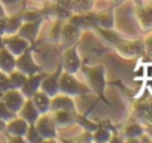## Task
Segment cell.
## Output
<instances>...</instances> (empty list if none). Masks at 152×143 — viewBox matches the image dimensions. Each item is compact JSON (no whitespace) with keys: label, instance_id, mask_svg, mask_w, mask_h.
<instances>
[{"label":"cell","instance_id":"4316f807","mask_svg":"<svg viewBox=\"0 0 152 143\" xmlns=\"http://www.w3.org/2000/svg\"><path fill=\"white\" fill-rule=\"evenodd\" d=\"M110 137H112V131L107 130V128H104V127H97V128L91 133L93 142H97V143L110 142Z\"/></svg>","mask_w":152,"mask_h":143},{"label":"cell","instance_id":"603a6c76","mask_svg":"<svg viewBox=\"0 0 152 143\" xmlns=\"http://www.w3.org/2000/svg\"><path fill=\"white\" fill-rule=\"evenodd\" d=\"M63 23H64V20L54 18V21H52V24H51V28H49V31H48V34H46V40H48L49 43H58V45H60Z\"/></svg>","mask_w":152,"mask_h":143},{"label":"cell","instance_id":"2e32d148","mask_svg":"<svg viewBox=\"0 0 152 143\" xmlns=\"http://www.w3.org/2000/svg\"><path fill=\"white\" fill-rule=\"evenodd\" d=\"M51 116L54 119V124L57 128H67L70 125H75L76 112L72 110H52Z\"/></svg>","mask_w":152,"mask_h":143},{"label":"cell","instance_id":"ac0fdd59","mask_svg":"<svg viewBox=\"0 0 152 143\" xmlns=\"http://www.w3.org/2000/svg\"><path fill=\"white\" fill-rule=\"evenodd\" d=\"M17 66V57L3 45H0V70L5 73H11L12 70H15Z\"/></svg>","mask_w":152,"mask_h":143},{"label":"cell","instance_id":"f546056e","mask_svg":"<svg viewBox=\"0 0 152 143\" xmlns=\"http://www.w3.org/2000/svg\"><path fill=\"white\" fill-rule=\"evenodd\" d=\"M14 116H17L14 112H11L9 110V107L5 104V101L2 100V97H0V119H3V121H9V119H12Z\"/></svg>","mask_w":152,"mask_h":143},{"label":"cell","instance_id":"8fae6325","mask_svg":"<svg viewBox=\"0 0 152 143\" xmlns=\"http://www.w3.org/2000/svg\"><path fill=\"white\" fill-rule=\"evenodd\" d=\"M45 75H46V72H37V73H34V75H28L27 76L26 82L20 88V91L23 93V96L26 98H30L36 91L40 90V84H42Z\"/></svg>","mask_w":152,"mask_h":143},{"label":"cell","instance_id":"30bf717a","mask_svg":"<svg viewBox=\"0 0 152 143\" xmlns=\"http://www.w3.org/2000/svg\"><path fill=\"white\" fill-rule=\"evenodd\" d=\"M2 100L5 101V104L9 107L11 112H14L15 115L20 112V109L23 107L24 101H26V97L23 96V93L17 88H9L6 90L3 94H2Z\"/></svg>","mask_w":152,"mask_h":143},{"label":"cell","instance_id":"ffe728a7","mask_svg":"<svg viewBox=\"0 0 152 143\" xmlns=\"http://www.w3.org/2000/svg\"><path fill=\"white\" fill-rule=\"evenodd\" d=\"M31 101L33 104L36 106V109L39 110V113H48L51 112V96H48L46 93H43L42 90L36 91L31 97Z\"/></svg>","mask_w":152,"mask_h":143},{"label":"cell","instance_id":"8d00e7d4","mask_svg":"<svg viewBox=\"0 0 152 143\" xmlns=\"http://www.w3.org/2000/svg\"><path fill=\"white\" fill-rule=\"evenodd\" d=\"M124 2H127V0H112V5L113 6H121Z\"/></svg>","mask_w":152,"mask_h":143},{"label":"cell","instance_id":"d6a6232c","mask_svg":"<svg viewBox=\"0 0 152 143\" xmlns=\"http://www.w3.org/2000/svg\"><path fill=\"white\" fill-rule=\"evenodd\" d=\"M145 79L146 81H152V63H146L145 64Z\"/></svg>","mask_w":152,"mask_h":143},{"label":"cell","instance_id":"7c38bea8","mask_svg":"<svg viewBox=\"0 0 152 143\" xmlns=\"http://www.w3.org/2000/svg\"><path fill=\"white\" fill-rule=\"evenodd\" d=\"M82 30L78 28L76 26H73L72 23L69 21H64L63 23V28H61V39H60V45L63 48H67V46H72L75 45V42L79 39Z\"/></svg>","mask_w":152,"mask_h":143},{"label":"cell","instance_id":"d590c367","mask_svg":"<svg viewBox=\"0 0 152 143\" xmlns=\"http://www.w3.org/2000/svg\"><path fill=\"white\" fill-rule=\"evenodd\" d=\"M0 17H8V12H6V8L3 5V2L0 0Z\"/></svg>","mask_w":152,"mask_h":143},{"label":"cell","instance_id":"484cf974","mask_svg":"<svg viewBox=\"0 0 152 143\" xmlns=\"http://www.w3.org/2000/svg\"><path fill=\"white\" fill-rule=\"evenodd\" d=\"M23 20L24 21H34V20H45L43 9L40 8H26L21 11Z\"/></svg>","mask_w":152,"mask_h":143},{"label":"cell","instance_id":"ba28073f","mask_svg":"<svg viewBox=\"0 0 152 143\" xmlns=\"http://www.w3.org/2000/svg\"><path fill=\"white\" fill-rule=\"evenodd\" d=\"M63 73V66H61V61L57 64V69L51 73H46L42 84H40V90L43 93H46L48 96H55L57 93H60V87H58V82H60V76Z\"/></svg>","mask_w":152,"mask_h":143},{"label":"cell","instance_id":"836d02e7","mask_svg":"<svg viewBox=\"0 0 152 143\" xmlns=\"http://www.w3.org/2000/svg\"><path fill=\"white\" fill-rule=\"evenodd\" d=\"M6 34V17H0V39Z\"/></svg>","mask_w":152,"mask_h":143},{"label":"cell","instance_id":"6da1fadb","mask_svg":"<svg viewBox=\"0 0 152 143\" xmlns=\"http://www.w3.org/2000/svg\"><path fill=\"white\" fill-rule=\"evenodd\" d=\"M81 70L84 76L87 78L88 87L94 94H97L100 98H104V90H106V67L103 64L96 66H87L82 64Z\"/></svg>","mask_w":152,"mask_h":143},{"label":"cell","instance_id":"9c48e42d","mask_svg":"<svg viewBox=\"0 0 152 143\" xmlns=\"http://www.w3.org/2000/svg\"><path fill=\"white\" fill-rule=\"evenodd\" d=\"M43 21H45V20L24 21L17 34H20L21 37H24L26 40H28L31 45H34V42H36L37 37H39V33H40V28H42Z\"/></svg>","mask_w":152,"mask_h":143},{"label":"cell","instance_id":"4fadbf2b","mask_svg":"<svg viewBox=\"0 0 152 143\" xmlns=\"http://www.w3.org/2000/svg\"><path fill=\"white\" fill-rule=\"evenodd\" d=\"M52 110H72L76 112V103L75 97L64 94V93H57L55 96L51 97V112Z\"/></svg>","mask_w":152,"mask_h":143},{"label":"cell","instance_id":"83f0119b","mask_svg":"<svg viewBox=\"0 0 152 143\" xmlns=\"http://www.w3.org/2000/svg\"><path fill=\"white\" fill-rule=\"evenodd\" d=\"M8 76H9L11 88H17V90H20L23 87V84L26 82V79H27V75L23 73V72H20V70H17V69L12 70L11 73H8Z\"/></svg>","mask_w":152,"mask_h":143},{"label":"cell","instance_id":"52a82bcc","mask_svg":"<svg viewBox=\"0 0 152 143\" xmlns=\"http://www.w3.org/2000/svg\"><path fill=\"white\" fill-rule=\"evenodd\" d=\"M0 45L8 48L15 57H18L27 48L31 46V43L28 40H26L24 37H21L20 34H5L2 39H0Z\"/></svg>","mask_w":152,"mask_h":143},{"label":"cell","instance_id":"d6986e66","mask_svg":"<svg viewBox=\"0 0 152 143\" xmlns=\"http://www.w3.org/2000/svg\"><path fill=\"white\" fill-rule=\"evenodd\" d=\"M17 115L21 116V118H23L24 121H27L28 124H34V122L37 121V118L40 116V113H39V110L36 109V106L33 104L31 98H26L23 107L20 109V112H18Z\"/></svg>","mask_w":152,"mask_h":143},{"label":"cell","instance_id":"44dd1931","mask_svg":"<svg viewBox=\"0 0 152 143\" xmlns=\"http://www.w3.org/2000/svg\"><path fill=\"white\" fill-rule=\"evenodd\" d=\"M145 133V128L140 122H128L124 125L121 134H122V140H139V137Z\"/></svg>","mask_w":152,"mask_h":143},{"label":"cell","instance_id":"5b68a950","mask_svg":"<svg viewBox=\"0 0 152 143\" xmlns=\"http://www.w3.org/2000/svg\"><path fill=\"white\" fill-rule=\"evenodd\" d=\"M17 70L26 73L27 76L28 75H34L37 72H42V67L36 63V60L33 58V45L30 48H27L23 54H20L17 57V66H15Z\"/></svg>","mask_w":152,"mask_h":143},{"label":"cell","instance_id":"4dcf8cb0","mask_svg":"<svg viewBox=\"0 0 152 143\" xmlns=\"http://www.w3.org/2000/svg\"><path fill=\"white\" fill-rule=\"evenodd\" d=\"M143 51H145L149 57H152V34H149V36L145 39V42H143Z\"/></svg>","mask_w":152,"mask_h":143},{"label":"cell","instance_id":"e575fe53","mask_svg":"<svg viewBox=\"0 0 152 143\" xmlns=\"http://www.w3.org/2000/svg\"><path fill=\"white\" fill-rule=\"evenodd\" d=\"M49 2H52V3H60V5H64V6H67V8L70 9V0H49Z\"/></svg>","mask_w":152,"mask_h":143},{"label":"cell","instance_id":"9a60e30c","mask_svg":"<svg viewBox=\"0 0 152 143\" xmlns=\"http://www.w3.org/2000/svg\"><path fill=\"white\" fill-rule=\"evenodd\" d=\"M134 18L139 24V27L143 31L152 30V8L148 5H137L134 11Z\"/></svg>","mask_w":152,"mask_h":143},{"label":"cell","instance_id":"ab89813d","mask_svg":"<svg viewBox=\"0 0 152 143\" xmlns=\"http://www.w3.org/2000/svg\"><path fill=\"white\" fill-rule=\"evenodd\" d=\"M148 6H151V8H152V0H149V3H148Z\"/></svg>","mask_w":152,"mask_h":143},{"label":"cell","instance_id":"d4e9b609","mask_svg":"<svg viewBox=\"0 0 152 143\" xmlns=\"http://www.w3.org/2000/svg\"><path fill=\"white\" fill-rule=\"evenodd\" d=\"M96 31H99V34L103 37V40H106L109 45H112V46H115L116 43H119L124 37L119 34V33H116L113 28H99V27H96L94 28Z\"/></svg>","mask_w":152,"mask_h":143},{"label":"cell","instance_id":"277c9868","mask_svg":"<svg viewBox=\"0 0 152 143\" xmlns=\"http://www.w3.org/2000/svg\"><path fill=\"white\" fill-rule=\"evenodd\" d=\"M37 131L40 133L43 142H57L58 140V128L54 124V119L51 116V112L42 113L37 121L34 122Z\"/></svg>","mask_w":152,"mask_h":143},{"label":"cell","instance_id":"74e56055","mask_svg":"<svg viewBox=\"0 0 152 143\" xmlns=\"http://www.w3.org/2000/svg\"><path fill=\"white\" fill-rule=\"evenodd\" d=\"M5 127H6V121H3V119H0V131H5Z\"/></svg>","mask_w":152,"mask_h":143},{"label":"cell","instance_id":"5bb4252c","mask_svg":"<svg viewBox=\"0 0 152 143\" xmlns=\"http://www.w3.org/2000/svg\"><path fill=\"white\" fill-rule=\"evenodd\" d=\"M28 122L24 121L21 116H14L12 119H9L6 122V127H5V134L6 136H15V137H24L26 133H27V128H28Z\"/></svg>","mask_w":152,"mask_h":143},{"label":"cell","instance_id":"1f68e13d","mask_svg":"<svg viewBox=\"0 0 152 143\" xmlns=\"http://www.w3.org/2000/svg\"><path fill=\"white\" fill-rule=\"evenodd\" d=\"M134 78L136 79H142V78H145V64H139L137 67H136V70H134Z\"/></svg>","mask_w":152,"mask_h":143},{"label":"cell","instance_id":"8992f818","mask_svg":"<svg viewBox=\"0 0 152 143\" xmlns=\"http://www.w3.org/2000/svg\"><path fill=\"white\" fill-rule=\"evenodd\" d=\"M115 51L122 58H139L143 52V43L139 40H127L122 39L119 43H116Z\"/></svg>","mask_w":152,"mask_h":143},{"label":"cell","instance_id":"cb8c5ba5","mask_svg":"<svg viewBox=\"0 0 152 143\" xmlns=\"http://www.w3.org/2000/svg\"><path fill=\"white\" fill-rule=\"evenodd\" d=\"M96 0H70V11L72 14H84L94 11Z\"/></svg>","mask_w":152,"mask_h":143},{"label":"cell","instance_id":"e0dca14e","mask_svg":"<svg viewBox=\"0 0 152 143\" xmlns=\"http://www.w3.org/2000/svg\"><path fill=\"white\" fill-rule=\"evenodd\" d=\"M96 27H99V28H115V14H113V11L112 9L96 11Z\"/></svg>","mask_w":152,"mask_h":143},{"label":"cell","instance_id":"7402d4cb","mask_svg":"<svg viewBox=\"0 0 152 143\" xmlns=\"http://www.w3.org/2000/svg\"><path fill=\"white\" fill-rule=\"evenodd\" d=\"M24 20H23V15H21V11L6 17V34H17L20 27L23 26Z\"/></svg>","mask_w":152,"mask_h":143},{"label":"cell","instance_id":"3957f363","mask_svg":"<svg viewBox=\"0 0 152 143\" xmlns=\"http://www.w3.org/2000/svg\"><path fill=\"white\" fill-rule=\"evenodd\" d=\"M61 66L63 70L67 73H73L76 75L78 72H81V66H82V60L79 55V49L76 45L67 46L63 51V57H61Z\"/></svg>","mask_w":152,"mask_h":143},{"label":"cell","instance_id":"f35d334b","mask_svg":"<svg viewBox=\"0 0 152 143\" xmlns=\"http://www.w3.org/2000/svg\"><path fill=\"white\" fill-rule=\"evenodd\" d=\"M11 3H15V2H18V0H9ZM31 2H34V3H43L45 0H31Z\"/></svg>","mask_w":152,"mask_h":143},{"label":"cell","instance_id":"f1b7e54d","mask_svg":"<svg viewBox=\"0 0 152 143\" xmlns=\"http://www.w3.org/2000/svg\"><path fill=\"white\" fill-rule=\"evenodd\" d=\"M24 139H26V142H28V143H42V142H43V139H42V136H40V133L37 131V128H36L34 124H30V125H28Z\"/></svg>","mask_w":152,"mask_h":143},{"label":"cell","instance_id":"7a4b0ae2","mask_svg":"<svg viewBox=\"0 0 152 143\" xmlns=\"http://www.w3.org/2000/svg\"><path fill=\"white\" fill-rule=\"evenodd\" d=\"M58 87H60V93L69 94L72 97H85V96L93 94L88 84H82L78 78H76V75L67 73V72H64V70H63V73L60 76Z\"/></svg>","mask_w":152,"mask_h":143}]
</instances>
